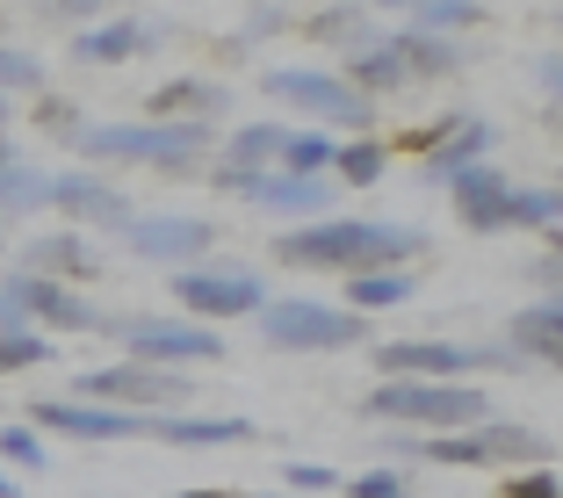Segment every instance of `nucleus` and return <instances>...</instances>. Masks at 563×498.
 Returning a JSON list of instances; mask_svg holds the SVG:
<instances>
[{
    "mask_svg": "<svg viewBox=\"0 0 563 498\" xmlns=\"http://www.w3.org/2000/svg\"><path fill=\"white\" fill-rule=\"evenodd\" d=\"M419 253H427V232L398 224V217H318V224H297V232L275 239L282 267H332V275L412 267Z\"/></svg>",
    "mask_w": 563,
    "mask_h": 498,
    "instance_id": "1",
    "label": "nucleus"
},
{
    "mask_svg": "<svg viewBox=\"0 0 563 498\" xmlns=\"http://www.w3.org/2000/svg\"><path fill=\"white\" fill-rule=\"evenodd\" d=\"M73 145L87 152V174H95V166H159L174 181L202 174V166H210L202 152H217L202 123H80Z\"/></svg>",
    "mask_w": 563,
    "mask_h": 498,
    "instance_id": "2",
    "label": "nucleus"
},
{
    "mask_svg": "<svg viewBox=\"0 0 563 498\" xmlns=\"http://www.w3.org/2000/svg\"><path fill=\"white\" fill-rule=\"evenodd\" d=\"M253 332H261V347H275V354H347V347H368V340H376L368 318L340 311V303H325V297H267Z\"/></svg>",
    "mask_w": 563,
    "mask_h": 498,
    "instance_id": "3",
    "label": "nucleus"
},
{
    "mask_svg": "<svg viewBox=\"0 0 563 498\" xmlns=\"http://www.w3.org/2000/svg\"><path fill=\"white\" fill-rule=\"evenodd\" d=\"M419 463L514 477V469H549V441L534 427H520V419H477V427H463V433H427V441H419Z\"/></svg>",
    "mask_w": 563,
    "mask_h": 498,
    "instance_id": "4",
    "label": "nucleus"
},
{
    "mask_svg": "<svg viewBox=\"0 0 563 498\" xmlns=\"http://www.w3.org/2000/svg\"><path fill=\"white\" fill-rule=\"evenodd\" d=\"M368 419L383 427H433V433H463L477 419H492V398H484L477 383H376L362 398Z\"/></svg>",
    "mask_w": 563,
    "mask_h": 498,
    "instance_id": "5",
    "label": "nucleus"
},
{
    "mask_svg": "<svg viewBox=\"0 0 563 498\" xmlns=\"http://www.w3.org/2000/svg\"><path fill=\"white\" fill-rule=\"evenodd\" d=\"M383 383H463L477 368H520L506 340H383L376 347Z\"/></svg>",
    "mask_w": 563,
    "mask_h": 498,
    "instance_id": "6",
    "label": "nucleus"
},
{
    "mask_svg": "<svg viewBox=\"0 0 563 498\" xmlns=\"http://www.w3.org/2000/svg\"><path fill=\"white\" fill-rule=\"evenodd\" d=\"M174 303L188 311V325H232V318H261L267 275H261V267H239V261L174 267Z\"/></svg>",
    "mask_w": 563,
    "mask_h": 498,
    "instance_id": "7",
    "label": "nucleus"
},
{
    "mask_svg": "<svg viewBox=\"0 0 563 498\" xmlns=\"http://www.w3.org/2000/svg\"><path fill=\"white\" fill-rule=\"evenodd\" d=\"M73 405H117V412H181L188 398H196V383L174 376V368H145V362H117V368H80L66 390Z\"/></svg>",
    "mask_w": 563,
    "mask_h": 498,
    "instance_id": "8",
    "label": "nucleus"
},
{
    "mask_svg": "<svg viewBox=\"0 0 563 498\" xmlns=\"http://www.w3.org/2000/svg\"><path fill=\"white\" fill-rule=\"evenodd\" d=\"M101 332H117L123 347H131V362L145 368H196V362H224V332L210 325H188V318H109Z\"/></svg>",
    "mask_w": 563,
    "mask_h": 498,
    "instance_id": "9",
    "label": "nucleus"
},
{
    "mask_svg": "<svg viewBox=\"0 0 563 498\" xmlns=\"http://www.w3.org/2000/svg\"><path fill=\"white\" fill-rule=\"evenodd\" d=\"M267 95L289 101V109H303V117H318L325 131H368L376 123V101L354 95L340 73H311V66H275L267 73Z\"/></svg>",
    "mask_w": 563,
    "mask_h": 498,
    "instance_id": "10",
    "label": "nucleus"
},
{
    "mask_svg": "<svg viewBox=\"0 0 563 498\" xmlns=\"http://www.w3.org/2000/svg\"><path fill=\"white\" fill-rule=\"evenodd\" d=\"M0 297L22 311V325H30V332H36V325H58V332H101V325H109V318H101L95 303L80 297V289L44 283V275H22V267L0 283Z\"/></svg>",
    "mask_w": 563,
    "mask_h": 498,
    "instance_id": "11",
    "label": "nucleus"
},
{
    "mask_svg": "<svg viewBox=\"0 0 563 498\" xmlns=\"http://www.w3.org/2000/svg\"><path fill=\"white\" fill-rule=\"evenodd\" d=\"M117 239L131 253H145V261H159V267H196L202 253L217 246V224H210V217H166V210H152V217H131Z\"/></svg>",
    "mask_w": 563,
    "mask_h": 498,
    "instance_id": "12",
    "label": "nucleus"
},
{
    "mask_svg": "<svg viewBox=\"0 0 563 498\" xmlns=\"http://www.w3.org/2000/svg\"><path fill=\"white\" fill-rule=\"evenodd\" d=\"M36 433H73V441H137L145 412H117V405H73V398H30Z\"/></svg>",
    "mask_w": 563,
    "mask_h": 498,
    "instance_id": "13",
    "label": "nucleus"
},
{
    "mask_svg": "<svg viewBox=\"0 0 563 498\" xmlns=\"http://www.w3.org/2000/svg\"><path fill=\"white\" fill-rule=\"evenodd\" d=\"M51 210H66L73 224H95V232H123L131 224V196H123L117 181H101V174H87V166H73V174H51Z\"/></svg>",
    "mask_w": 563,
    "mask_h": 498,
    "instance_id": "14",
    "label": "nucleus"
},
{
    "mask_svg": "<svg viewBox=\"0 0 563 498\" xmlns=\"http://www.w3.org/2000/svg\"><path fill=\"white\" fill-rule=\"evenodd\" d=\"M166 44L159 15H101L95 30L73 36V66H123V58H145Z\"/></svg>",
    "mask_w": 563,
    "mask_h": 498,
    "instance_id": "15",
    "label": "nucleus"
},
{
    "mask_svg": "<svg viewBox=\"0 0 563 498\" xmlns=\"http://www.w3.org/2000/svg\"><path fill=\"white\" fill-rule=\"evenodd\" d=\"M492 123L484 117H441L433 123V137H427V159H419V174H427V181H455V174H470V166H484L492 159Z\"/></svg>",
    "mask_w": 563,
    "mask_h": 498,
    "instance_id": "16",
    "label": "nucleus"
},
{
    "mask_svg": "<svg viewBox=\"0 0 563 498\" xmlns=\"http://www.w3.org/2000/svg\"><path fill=\"white\" fill-rule=\"evenodd\" d=\"M340 66H347L340 80H347L354 95H368V101L412 87V80H405V58H398V36H376V30H354L347 44H340Z\"/></svg>",
    "mask_w": 563,
    "mask_h": 498,
    "instance_id": "17",
    "label": "nucleus"
},
{
    "mask_svg": "<svg viewBox=\"0 0 563 498\" xmlns=\"http://www.w3.org/2000/svg\"><path fill=\"white\" fill-rule=\"evenodd\" d=\"M448 196H455V217H463L470 232H514V181H506L492 159L470 166V174H455Z\"/></svg>",
    "mask_w": 563,
    "mask_h": 498,
    "instance_id": "18",
    "label": "nucleus"
},
{
    "mask_svg": "<svg viewBox=\"0 0 563 498\" xmlns=\"http://www.w3.org/2000/svg\"><path fill=\"white\" fill-rule=\"evenodd\" d=\"M232 196H246L253 210H267V217H325L332 202H340V188H332V174L325 181H297V174H253V181H239Z\"/></svg>",
    "mask_w": 563,
    "mask_h": 498,
    "instance_id": "19",
    "label": "nucleus"
},
{
    "mask_svg": "<svg viewBox=\"0 0 563 498\" xmlns=\"http://www.w3.org/2000/svg\"><path fill=\"white\" fill-rule=\"evenodd\" d=\"M224 109H232L224 80H166L145 95V123H202V131H217Z\"/></svg>",
    "mask_w": 563,
    "mask_h": 498,
    "instance_id": "20",
    "label": "nucleus"
},
{
    "mask_svg": "<svg viewBox=\"0 0 563 498\" xmlns=\"http://www.w3.org/2000/svg\"><path fill=\"white\" fill-rule=\"evenodd\" d=\"M22 275H44V283H95L101 275V253L87 246L80 232H36L30 246H22Z\"/></svg>",
    "mask_w": 563,
    "mask_h": 498,
    "instance_id": "21",
    "label": "nucleus"
},
{
    "mask_svg": "<svg viewBox=\"0 0 563 498\" xmlns=\"http://www.w3.org/2000/svg\"><path fill=\"white\" fill-rule=\"evenodd\" d=\"M506 354H514L520 368H556V354H563V297H534L528 311L506 325Z\"/></svg>",
    "mask_w": 563,
    "mask_h": 498,
    "instance_id": "22",
    "label": "nucleus"
},
{
    "mask_svg": "<svg viewBox=\"0 0 563 498\" xmlns=\"http://www.w3.org/2000/svg\"><path fill=\"white\" fill-rule=\"evenodd\" d=\"M282 145H289V123H275V117H261V123H239L224 145H217V174H232V181H253V174H275V159H282Z\"/></svg>",
    "mask_w": 563,
    "mask_h": 498,
    "instance_id": "23",
    "label": "nucleus"
},
{
    "mask_svg": "<svg viewBox=\"0 0 563 498\" xmlns=\"http://www.w3.org/2000/svg\"><path fill=\"white\" fill-rule=\"evenodd\" d=\"M145 433H152V441H166V449H246L253 419H239V412H217V419L159 412V419H145Z\"/></svg>",
    "mask_w": 563,
    "mask_h": 498,
    "instance_id": "24",
    "label": "nucleus"
},
{
    "mask_svg": "<svg viewBox=\"0 0 563 498\" xmlns=\"http://www.w3.org/2000/svg\"><path fill=\"white\" fill-rule=\"evenodd\" d=\"M398 58H405V80H448V73L470 66V44L463 36H419V30H398Z\"/></svg>",
    "mask_w": 563,
    "mask_h": 498,
    "instance_id": "25",
    "label": "nucleus"
},
{
    "mask_svg": "<svg viewBox=\"0 0 563 498\" xmlns=\"http://www.w3.org/2000/svg\"><path fill=\"white\" fill-rule=\"evenodd\" d=\"M405 297H419L412 267H376V275H347V303H340V311L376 318V311H390V303H405Z\"/></svg>",
    "mask_w": 563,
    "mask_h": 498,
    "instance_id": "26",
    "label": "nucleus"
},
{
    "mask_svg": "<svg viewBox=\"0 0 563 498\" xmlns=\"http://www.w3.org/2000/svg\"><path fill=\"white\" fill-rule=\"evenodd\" d=\"M332 152H340V137H332V131H289V145H282V159H275V174L325 181V174H332Z\"/></svg>",
    "mask_w": 563,
    "mask_h": 498,
    "instance_id": "27",
    "label": "nucleus"
},
{
    "mask_svg": "<svg viewBox=\"0 0 563 498\" xmlns=\"http://www.w3.org/2000/svg\"><path fill=\"white\" fill-rule=\"evenodd\" d=\"M484 22H492V8H477V0H419L412 15H405V30L455 36V30H484Z\"/></svg>",
    "mask_w": 563,
    "mask_h": 498,
    "instance_id": "28",
    "label": "nucleus"
},
{
    "mask_svg": "<svg viewBox=\"0 0 563 498\" xmlns=\"http://www.w3.org/2000/svg\"><path fill=\"white\" fill-rule=\"evenodd\" d=\"M383 166H390V145L383 137H354V145L332 152V188H376Z\"/></svg>",
    "mask_w": 563,
    "mask_h": 498,
    "instance_id": "29",
    "label": "nucleus"
},
{
    "mask_svg": "<svg viewBox=\"0 0 563 498\" xmlns=\"http://www.w3.org/2000/svg\"><path fill=\"white\" fill-rule=\"evenodd\" d=\"M51 202V174H36V166H0V217L8 210H44Z\"/></svg>",
    "mask_w": 563,
    "mask_h": 498,
    "instance_id": "30",
    "label": "nucleus"
},
{
    "mask_svg": "<svg viewBox=\"0 0 563 498\" xmlns=\"http://www.w3.org/2000/svg\"><path fill=\"white\" fill-rule=\"evenodd\" d=\"M297 30L311 44H347L354 30H368V8H347V0L340 8H311V15H297Z\"/></svg>",
    "mask_w": 563,
    "mask_h": 498,
    "instance_id": "31",
    "label": "nucleus"
},
{
    "mask_svg": "<svg viewBox=\"0 0 563 498\" xmlns=\"http://www.w3.org/2000/svg\"><path fill=\"white\" fill-rule=\"evenodd\" d=\"M0 463H8V469H36V477H44V469H51L44 433H36L30 419H15V427H0Z\"/></svg>",
    "mask_w": 563,
    "mask_h": 498,
    "instance_id": "32",
    "label": "nucleus"
},
{
    "mask_svg": "<svg viewBox=\"0 0 563 498\" xmlns=\"http://www.w3.org/2000/svg\"><path fill=\"white\" fill-rule=\"evenodd\" d=\"M556 217H563L556 188H514V224H528V232L556 239Z\"/></svg>",
    "mask_w": 563,
    "mask_h": 498,
    "instance_id": "33",
    "label": "nucleus"
},
{
    "mask_svg": "<svg viewBox=\"0 0 563 498\" xmlns=\"http://www.w3.org/2000/svg\"><path fill=\"white\" fill-rule=\"evenodd\" d=\"M22 87H36V95H44V58H36V51L0 44V101L22 95Z\"/></svg>",
    "mask_w": 563,
    "mask_h": 498,
    "instance_id": "34",
    "label": "nucleus"
},
{
    "mask_svg": "<svg viewBox=\"0 0 563 498\" xmlns=\"http://www.w3.org/2000/svg\"><path fill=\"white\" fill-rule=\"evenodd\" d=\"M44 362H51L44 332H0V376H15V368H44Z\"/></svg>",
    "mask_w": 563,
    "mask_h": 498,
    "instance_id": "35",
    "label": "nucleus"
},
{
    "mask_svg": "<svg viewBox=\"0 0 563 498\" xmlns=\"http://www.w3.org/2000/svg\"><path fill=\"white\" fill-rule=\"evenodd\" d=\"M340 491H347V498H405V469L376 463V469H362V477H347Z\"/></svg>",
    "mask_w": 563,
    "mask_h": 498,
    "instance_id": "36",
    "label": "nucleus"
},
{
    "mask_svg": "<svg viewBox=\"0 0 563 498\" xmlns=\"http://www.w3.org/2000/svg\"><path fill=\"white\" fill-rule=\"evenodd\" d=\"M498 498H563V491H556V463H549V469H514V477H498Z\"/></svg>",
    "mask_w": 563,
    "mask_h": 498,
    "instance_id": "37",
    "label": "nucleus"
},
{
    "mask_svg": "<svg viewBox=\"0 0 563 498\" xmlns=\"http://www.w3.org/2000/svg\"><path fill=\"white\" fill-rule=\"evenodd\" d=\"M36 131H58V137H80V109H73L66 95H36Z\"/></svg>",
    "mask_w": 563,
    "mask_h": 498,
    "instance_id": "38",
    "label": "nucleus"
},
{
    "mask_svg": "<svg viewBox=\"0 0 563 498\" xmlns=\"http://www.w3.org/2000/svg\"><path fill=\"white\" fill-rule=\"evenodd\" d=\"M282 484H289V491H340L347 477H340L332 463H289V469H282Z\"/></svg>",
    "mask_w": 563,
    "mask_h": 498,
    "instance_id": "39",
    "label": "nucleus"
},
{
    "mask_svg": "<svg viewBox=\"0 0 563 498\" xmlns=\"http://www.w3.org/2000/svg\"><path fill=\"white\" fill-rule=\"evenodd\" d=\"M282 30H297V8H253L239 44H253V36H282Z\"/></svg>",
    "mask_w": 563,
    "mask_h": 498,
    "instance_id": "40",
    "label": "nucleus"
},
{
    "mask_svg": "<svg viewBox=\"0 0 563 498\" xmlns=\"http://www.w3.org/2000/svg\"><path fill=\"white\" fill-rule=\"evenodd\" d=\"M376 455H390V469H398V463H419V433L390 427V433H383V441H376Z\"/></svg>",
    "mask_w": 563,
    "mask_h": 498,
    "instance_id": "41",
    "label": "nucleus"
},
{
    "mask_svg": "<svg viewBox=\"0 0 563 498\" xmlns=\"http://www.w3.org/2000/svg\"><path fill=\"white\" fill-rule=\"evenodd\" d=\"M528 275H534V289H542V297H556V283H563V261H556V253H542V261H534Z\"/></svg>",
    "mask_w": 563,
    "mask_h": 498,
    "instance_id": "42",
    "label": "nucleus"
},
{
    "mask_svg": "<svg viewBox=\"0 0 563 498\" xmlns=\"http://www.w3.org/2000/svg\"><path fill=\"white\" fill-rule=\"evenodd\" d=\"M181 498H239V491H210V484H196V491H181Z\"/></svg>",
    "mask_w": 563,
    "mask_h": 498,
    "instance_id": "43",
    "label": "nucleus"
},
{
    "mask_svg": "<svg viewBox=\"0 0 563 498\" xmlns=\"http://www.w3.org/2000/svg\"><path fill=\"white\" fill-rule=\"evenodd\" d=\"M0 498H22V484H15V477H8V469H0Z\"/></svg>",
    "mask_w": 563,
    "mask_h": 498,
    "instance_id": "44",
    "label": "nucleus"
},
{
    "mask_svg": "<svg viewBox=\"0 0 563 498\" xmlns=\"http://www.w3.org/2000/svg\"><path fill=\"white\" fill-rule=\"evenodd\" d=\"M15 159H22V152H15V145H8V137H0V166H15Z\"/></svg>",
    "mask_w": 563,
    "mask_h": 498,
    "instance_id": "45",
    "label": "nucleus"
},
{
    "mask_svg": "<svg viewBox=\"0 0 563 498\" xmlns=\"http://www.w3.org/2000/svg\"><path fill=\"white\" fill-rule=\"evenodd\" d=\"M0 131H8V101H0Z\"/></svg>",
    "mask_w": 563,
    "mask_h": 498,
    "instance_id": "46",
    "label": "nucleus"
},
{
    "mask_svg": "<svg viewBox=\"0 0 563 498\" xmlns=\"http://www.w3.org/2000/svg\"><path fill=\"white\" fill-rule=\"evenodd\" d=\"M253 498H282V491H253Z\"/></svg>",
    "mask_w": 563,
    "mask_h": 498,
    "instance_id": "47",
    "label": "nucleus"
},
{
    "mask_svg": "<svg viewBox=\"0 0 563 498\" xmlns=\"http://www.w3.org/2000/svg\"><path fill=\"white\" fill-rule=\"evenodd\" d=\"M0 239H8V224H0Z\"/></svg>",
    "mask_w": 563,
    "mask_h": 498,
    "instance_id": "48",
    "label": "nucleus"
}]
</instances>
